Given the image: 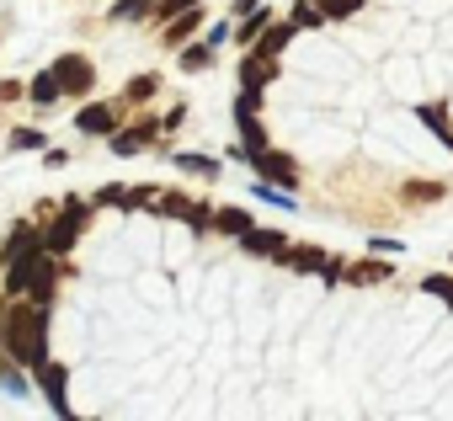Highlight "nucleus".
Masks as SVG:
<instances>
[{"label":"nucleus","mask_w":453,"mask_h":421,"mask_svg":"<svg viewBox=\"0 0 453 421\" xmlns=\"http://www.w3.org/2000/svg\"><path fill=\"white\" fill-rule=\"evenodd\" d=\"M267 17H273V11H262V6H257V17H251V22H241V33H235V38H241V43H257V33L267 27Z\"/></svg>","instance_id":"nucleus-24"},{"label":"nucleus","mask_w":453,"mask_h":421,"mask_svg":"<svg viewBox=\"0 0 453 421\" xmlns=\"http://www.w3.org/2000/svg\"><path fill=\"white\" fill-rule=\"evenodd\" d=\"M315 6H320L326 17H352V11L363 6V0H315Z\"/></svg>","instance_id":"nucleus-26"},{"label":"nucleus","mask_w":453,"mask_h":421,"mask_svg":"<svg viewBox=\"0 0 453 421\" xmlns=\"http://www.w3.org/2000/svg\"><path fill=\"white\" fill-rule=\"evenodd\" d=\"M6 357L22 363V368H38L49 357V315H43L38 299L6 310Z\"/></svg>","instance_id":"nucleus-1"},{"label":"nucleus","mask_w":453,"mask_h":421,"mask_svg":"<svg viewBox=\"0 0 453 421\" xmlns=\"http://www.w3.org/2000/svg\"><path fill=\"white\" fill-rule=\"evenodd\" d=\"M27 96H33V107H54V102H59V80H54V75H38V80L27 86Z\"/></svg>","instance_id":"nucleus-16"},{"label":"nucleus","mask_w":453,"mask_h":421,"mask_svg":"<svg viewBox=\"0 0 453 421\" xmlns=\"http://www.w3.org/2000/svg\"><path fill=\"white\" fill-rule=\"evenodd\" d=\"M213 230H224V235H246V230H251V214H246V208H219V214H213Z\"/></svg>","instance_id":"nucleus-13"},{"label":"nucleus","mask_w":453,"mask_h":421,"mask_svg":"<svg viewBox=\"0 0 453 421\" xmlns=\"http://www.w3.org/2000/svg\"><path fill=\"white\" fill-rule=\"evenodd\" d=\"M208 59H213V43H208V38H203V43H192V49H181V70H192V75H197V70H208Z\"/></svg>","instance_id":"nucleus-17"},{"label":"nucleus","mask_w":453,"mask_h":421,"mask_svg":"<svg viewBox=\"0 0 453 421\" xmlns=\"http://www.w3.org/2000/svg\"><path fill=\"white\" fill-rule=\"evenodd\" d=\"M288 22H294V27H320V22H326V11L315 6V0H299V6H294V17H288Z\"/></svg>","instance_id":"nucleus-19"},{"label":"nucleus","mask_w":453,"mask_h":421,"mask_svg":"<svg viewBox=\"0 0 453 421\" xmlns=\"http://www.w3.org/2000/svg\"><path fill=\"white\" fill-rule=\"evenodd\" d=\"M155 86H160L155 75H139V80H134V86L123 91V102H139V96H155Z\"/></svg>","instance_id":"nucleus-28"},{"label":"nucleus","mask_w":453,"mask_h":421,"mask_svg":"<svg viewBox=\"0 0 453 421\" xmlns=\"http://www.w3.org/2000/svg\"><path fill=\"white\" fill-rule=\"evenodd\" d=\"M155 123H139V128H112V155H139L150 144Z\"/></svg>","instance_id":"nucleus-8"},{"label":"nucleus","mask_w":453,"mask_h":421,"mask_svg":"<svg viewBox=\"0 0 453 421\" xmlns=\"http://www.w3.org/2000/svg\"><path fill=\"white\" fill-rule=\"evenodd\" d=\"M43 144H49V139H43L38 128H17V134H12V149H43Z\"/></svg>","instance_id":"nucleus-25"},{"label":"nucleus","mask_w":453,"mask_h":421,"mask_svg":"<svg viewBox=\"0 0 453 421\" xmlns=\"http://www.w3.org/2000/svg\"><path fill=\"white\" fill-rule=\"evenodd\" d=\"M187 6H203V0H165L160 11H165V17H176V11H187Z\"/></svg>","instance_id":"nucleus-31"},{"label":"nucleus","mask_w":453,"mask_h":421,"mask_svg":"<svg viewBox=\"0 0 453 421\" xmlns=\"http://www.w3.org/2000/svg\"><path fill=\"white\" fill-rule=\"evenodd\" d=\"M75 128H81V134H112V128H118V112H112V107H86V112L75 118Z\"/></svg>","instance_id":"nucleus-11"},{"label":"nucleus","mask_w":453,"mask_h":421,"mask_svg":"<svg viewBox=\"0 0 453 421\" xmlns=\"http://www.w3.org/2000/svg\"><path fill=\"white\" fill-rule=\"evenodd\" d=\"M144 11H150V0H118V6H112V17H118V22H139Z\"/></svg>","instance_id":"nucleus-22"},{"label":"nucleus","mask_w":453,"mask_h":421,"mask_svg":"<svg viewBox=\"0 0 453 421\" xmlns=\"http://www.w3.org/2000/svg\"><path fill=\"white\" fill-rule=\"evenodd\" d=\"M421 288H426L432 299H448V304H453V278H426Z\"/></svg>","instance_id":"nucleus-30"},{"label":"nucleus","mask_w":453,"mask_h":421,"mask_svg":"<svg viewBox=\"0 0 453 421\" xmlns=\"http://www.w3.org/2000/svg\"><path fill=\"white\" fill-rule=\"evenodd\" d=\"M0 389H12V394H22V389H27V379L12 368V357H0Z\"/></svg>","instance_id":"nucleus-23"},{"label":"nucleus","mask_w":453,"mask_h":421,"mask_svg":"<svg viewBox=\"0 0 453 421\" xmlns=\"http://www.w3.org/2000/svg\"><path fill=\"white\" fill-rule=\"evenodd\" d=\"M288 33H294V22H288V27H273V33L262 38V54H283V43H288Z\"/></svg>","instance_id":"nucleus-27"},{"label":"nucleus","mask_w":453,"mask_h":421,"mask_svg":"<svg viewBox=\"0 0 453 421\" xmlns=\"http://www.w3.org/2000/svg\"><path fill=\"white\" fill-rule=\"evenodd\" d=\"M38 379H43V389H49V405H54L59 416H70V400H65V379H70V373L43 357V363H38Z\"/></svg>","instance_id":"nucleus-6"},{"label":"nucleus","mask_w":453,"mask_h":421,"mask_svg":"<svg viewBox=\"0 0 453 421\" xmlns=\"http://www.w3.org/2000/svg\"><path fill=\"white\" fill-rule=\"evenodd\" d=\"M241 246H246L251 256H283V235H278V230H257V225H251V230L241 235Z\"/></svg>","instance_id":"nucleus-9"},{"label":"nucleus","mask_w":453,"mask_h":421,"mask_svg":"<svg viewBox=\"0 0 453 421\" xmlns=\"http://www.w3.org/2000/svg\"><path fill=\"white\" fill-rule=\"evenodd\" d=\"M246 160H251V165H257L262 176H273L278 187H299V171H294V160H288V155H273V149L262 144V149H251Z\"/></svg>","instance_id":"nucleus-5"},{"label":"nucleus","mask_w":453,"mask_h":421,"mask_svg":"<svg viewBox=\"0 0 453 421\" xmlns=\"http://www.w3.org/2000/svg\"><path fill=\"white\" fill-rule=\"evenodd\" d=\"M150 208H155V214H181V219H187V208H192V203H187L181 192H165V197H150Z\"/></svg>","instance_id":"nucleus-20"},{"label":"nucleus","mask_w":453,"mask_h":421,"mask_svg":"<svg viewBox=\"0 0 453 421\" xmlns=\"http://www.w3.org/2000/svg\"><path fill=\"white\" fill-rule=\"evenodd\" d=\"M38 246H43V235H38L33 225H17V230H12V241L0 246V256H6V262H17V256H27V251H38Z\"/></svg>","instance_id":"nucleus-10"},{"label":"nucleus","mask_w":453,"mask_h":421,"mask_svg":"<svg viewBox=\"0 0 453 421\" xmlns=\"http://www.w3.org/2000/svg\"><path fill=\"white\" fill-rule=\"evenodd\" d=\"M54 80H59V91H75V96H86L96 75H91V65H86L81 54H65V59L54 65Z\"/></svg>","instance_id":"nucleus-4"},{"label":"nucleus","mask_w":453,"mask_h":421,"mask_svg":"<svg viewBox=\"0 0 453 421\" xmlns=\"http://www.w3.org/2000/svg\"><path fill=\"white\" fill-rule=\"evenodd\" d=\"M273 75H278V65H273V54H262V49L241 65V86H246V91H262Z\"/></svg>","instance_id":"nucleus-7"},{"label":"nucleus","mask_w":453,"mask_h":421,"mask_svg":"<svg viewBox=\"0 0 453 421\" xmlns=\"http://www.w3.org/2000/svg\"><path fill=\"white\" fill-rule=\"evenodd\" d=\"M81 225H86V203H81V197H70V203H65V214H59L54 225H49V235H43V246H49L54 256H65V251L75 246V235H81Z\"/></svg>","instance_id":"nucleus-3"},{"label":"nucleus","mask_w":453,"mask_h":421,"mask_svg":"<svg viewBox=\"0 0 453 421\" xmlns=\"http://www.w3.org/2000/svg\"><path fill=\"white\" fill-rule=\"evenodd\" d=\"M416 118H421V123H426V128H432V134H437V139H442L448 149H453V128H448L442 107H426V102H421V107H416Z\"/></svg>","instance_id":"nucleus-15"},{"label":"nucleus","mask_w":453,"mask_h":421,"mask_svg":"<svg viewBox=\"0 0 453 421\" xmlns=\"http://www.w3.org/2000/svg\"><path fill=\"white\" fill-rule=\"evenodd\" d=\"M342 278H352V283H379V278H389V267H384V262H363V267H347Z\"/></svg>","instance_id":"nucleus-21"},{"label":"nucleus","mask_w":453,"mask_h":421,"mask_svg":"<svg viewBox=\"0 0 453 421\" xmlns=\"http://www.w3.org/2000/svg\"><path fill=\"white\" fill-rule=\"evenodd\" d=\"M283 262H288V267H299V272H326V256H320L315 246H299V251H283Z\"/></svg>","instance_id":"nucleus-14"},{"label":"nucleus","mask_w":453,"mask_h":421,"mask_svg":"<svg viewBox=\"0 0 453 421\" xmlns=\"http://www.w3.org/2000/svg\"><path fill=\"white\" fill-rule=\"evenodd\" d=\"M176 171H192V176H219V160H208V155H176Z\"/></svg>","instance_id":"nucleus-18"},{"label":"nucleus","mask_w":453,"mask_h":421,"mask_svg":"<svg viewBox=\"0 0 453 421\" xmlns=\"http://www.w3.org/2000/svg\"><path fill=\"white\" fill-rule=\"evenodd\" d=\"M12 272H6V294H33L38 304L49 299V288H54V251L49 246H38V251H27V256H17V262H6Z\"/></svg>","instance_id":"nucleus-2"},{"label":"nucleus","mask_w":453,"mask_h":421,"mask_svg":"<svg viewBox=\"0 0 453 421\" xmlns=\"http://www.w3.org/2000/svg\"><path fill=\"white\" fill-rule=\"evenodd\" d=\"M197 22H203V6H187V11H176V22L165 27V43H187V38L197 33Z\"/></svg>","instance_id":"nucleus-12"},{"label":"nucleus","mask_w":453,"mask_h":421,"mask_svg":"<svg viewBox=\"0 0 453 421\" xmlns=\"http://www.w3.org/2000/svg\"><path fill=\"white\" fill-rule=\"evenodd\" d=\"M437 197H442L437 181H416V187H411V203H437Z\"/></svg>","instance_id":"nucleus-29"}]
</instances>
